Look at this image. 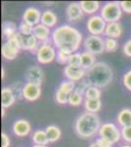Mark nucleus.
<instances>
[{
	"label": "nucleus",
	"mask_w": 131,
	"mask_h": 147,
	"mask_svg": "<svg viewBox=\"0 0 131 147\" xmlns=\"http://www.w3.org/2000/svg\"><path fill=\"white\" fill-rule=\"evenodd\" d=\"M32 32H33L32 26L28 25V23L24 22V21L20 23V25H19V32L21 34H25V35L32 34Z\"/></svg>",
	"instance_id": "c9c22d12"
},
{
	"label": "nucleus",
	"mask_w": 131,
	"mask_h": 147,
	"mask_svg": "<svg viewBox=\"0 0 131 147\" xmlns=\"http://www.w3.org/2000/svg\"><path fill=\"white\" fill-rule=\"evenodd\" d=\"M11 144V139L5 132L1 134V147H9Z\"/></svg>",
	"instance_id": "a19ab883"
},
{
	"label": "nucleus",
	"mask_w": 131,
	"mask_h": 147,
	"mask_svg": "<svg viewBox=\"0 0 131 147\" xmlns=\"http://www.w3.org/2000/svg\"><path fill=\"white\" fill-rule=\"evenodd\" d=\"M57 22H58V17H57V15L55 14V12H53L52 10H45L42 12L41 21H40V23H41L42 25L51 28H54L55 26L57 25Z\"/></svg>",
	"instance_id": "aec40b11"
},
{
	"label": "nucleus",
	"mask_w": 131,
	"mask_h": 147,
	"mask_svg": "<svg viewBox=\"0 0 131 147\" xmlns=\"http://www.w3.org/2000/svg\"><path fill=\"white\" fill-rule=\"evenodd\" d=\"M18 32H19V27H17V25L14 22H11V21H4V22L2 23V34H3L6 38H9V37L13 36V35L16 34Z\"/></svg>",
	"instance_id": "a878e982"
},
{
	"label": "nucleus",
	"mask_w": 131,
	"mask_h": 147,
	"mask_svg": "<svg viewBox=\"0 0 131 147\" xmlns=\"http://www.w3.org/2000/svg\"><path fill=\"white\" fill-rule=\"evenodd\" d=\"M12 131L18 137H26L32 131V125L26 119H18L12 125Z\"/></svg>",
	"instance_id": "ddd939ff"
},
{
	"label": "nucleus",
	"mask_w": 131,
	"mask_h": 147,
	"mask_svg": "<svg viewBox=\"0 0 131 147\" xmlns=\"http://www.w3.org/2000/svg\"><path fill=\"white\" fill-rule=\"evenodd\" d=\"M116 123L121 127L131 125V109L123 108L116 116Z\"/></svg>",
	"instance_id": "412c9836"
},
{
	"label": "nucleus",
	"mask_w": 131,
	"mask_h": 147,
	"mask_svg": "<svg viewBox=\"0 0 131 147\" xmlns=\"http://www.w3.org/2000/svg\"><path fill=\"white\" fill-rule=\"evenodd\" d=\"M41 15L42 13L40 12L39 9L35 8V7H28L23 13L22 21L28 23V25L32 26V27H34V26L40 24Z\"/></svg>",
	"instance_id": "4468645a"
},
{
	"label": "nucleus",
	"mask_w": 131,
	"mask_h": 147,
	"mask_svg": "<svg viewBox=\"0 0 131 147\" xmlns=\"http://www.w3.org/2000/svg\"><path fill=\"white\" fill-rule=\"evenodd\" d=\"M70 55L71 53L64 50H57V57H56V60L57 62L61 65H68L69 63V59H70Z\"/></svg>",
	"instance_id": "473e14b6"
},
{
	"label": "nucleus",
	"mask_w": 131,
	"mask_h": 147,
	"mask_svg": "<svg viewBox=\"0 0 131 147\" xmlns=\"http://www.w3.org/2000/svg\"><path fill=\"white\" fill-rule=\"evenodd\" d=\"M89 86H91V84H90L89 82L86 80V78H84V79L81 80L80 82H77V86H75V91H77V92H78V93L83 94V95H84L85 91H86V89Z\"/></svg>",
	"instance_id": "f704fd0d"
},
{
	"label": "nucleus",
	"mask_w": 131,
	"mask_h": 147,
	"mask_svg": "<svg viewBox=\"0 0 131 147\" xmlns=\"http://www.w3.org/2000/svg\"><path fill=\"white\" fill-rule=\"evenodd\" d=\"M4 77H5V69H4V67L1 68V79L3 80Z\"/></svg>",
	"instance_id": "c03bdc74"
},
{
	"label": "nucleus",
	"mask_w": 131,
	"mask_h": 147,
	"mask_svg": "<svg viewBox=\"0 0 131 147\" xmlns=\"http://www.w3.org/2000/svg\"><path fill=\"white\" fill-rule=\"evenodd\" d=\"M35 56H36L37 62L41 65H47V64L52 63L54 60H56L57 57L56 47L51 43H40Z\"/></svg>",
	"instance_id": "0eeeda50"
},
{
	"label": "nucleus",
	"mask_w": 131,
	"mask_h": 147,
	"mask_svg": "<svg viewBox=\"0 0 131 147\" xmlns=\"http://www.w3.org/2000/svg\"><path fill=\"white\" fill-rule=\"evenodd\" d=\"M83 106L86 112L97 114L102 108V100L97 99V100H89V99H84Z\"/></svg>",
	"instance_id": "bb28decb"
},
{
	"label": "nucleus",
	"mask_w": 131,
	"mask_h": 147,
	"mask_svg": "<svg viewBox=\"0 0 131 147\" xmlns=\"http://www.w3.org/2000/svg\"><path fill=\"white\" fill-rule=\"evenodd\" d=\"M122 84L128 91L131 92V70L127 71L122 77Z\"/></svg>",
	"instance_id": "58836bf2"
},
{
	"label": "nucleus",
	"mask_w": 131,
	"mask_h": 147,
	"mask_svg": "<svg viewBox=\"0 0 131 147\" xmlns=\"http://www.w3.org/2000/svg\"><path fill=\"white\" fill-rule=\"evenodd\" d=\"M96 62V56L88 51L81 52V67L84 70L88 71L95 65Z\"/></svg>",
	"instance_id": "393cba45"
},
{
	"label": "nucleus",
	"mask_w": 131,
	"mask_h": 147,
	"mask_svg": "<svg viewBox=\"0 0 131 147\" xmlns=\"http://www.w3.org/2000/svg\"><path fill=\"white\" fill-rule=\"evenodd\" d=\"M55 100H56V102L58 104L65 105V104H68V102H69V95H67L64 92L57 89L56 93H55Z\"/></svg>",
	"instance_id": "e433bc0d"
},
{
	"label": "nucleus",
	"mask_w": 131,
	"mask_h": 147,
	"mask_svg": "<svg viewBox=\"0 0 131 147\" xmlns=\"http://www.w3.org/2000/svg\"><path fill=\"white\" fill-rule=\"evenodd\" d=\"M120 147H131V145H129V144H124V145H121Z\"/></svg>",
	"instance_id": "09e8293b"
},
{
	"label": "nucleus",
	"mask_w": 131,
	"mask_h": 147,
	"mask_svg": "<svg viewBox=\"0 0 131 147\" xmlns=\"http://www.w3.org/2000/svg\"><path fill=\"white\" fill-rule=\"evenodd\" d=\"M88 147H100V146L96 143V142L94 141V142H92V143H90V145L88 146Z\"/></svg>",
	"instance_id": "a18cd8bd"
},
{
	"label": "nucleus",
	"mask_w": 131,
	"mask_h": 147,
	"mask_svg": "<svg viewBox=\"0 0 131 147\" xmlns=\"http://www.w3.org/2000/svg\"><path fill=\"white\" fill-rule=\"evenodd\" d=\"M85 78L93 86L104 88L112 82L114 73L109 64L100 61L87 71Z\"/></svg>",
	"instance_id": "7ed1b4c3"
},
{
	"label": "nucleus",
	"mask_w": 131,
	"mask_h": 147,
	"mask_svg": "<svg viewBox=\"0 0 131 147\" xmlns=\"http://www.w3.org/2000/svg\"><path fill=\"white\" fill-rule=\"evenodd\" d=\"M32 140L34 145H47L50 143L45 129L34 130L32 136Z\"/></svg>",
	"instance_id": "5701e85b"
},
{
	"label": "nucleus",
	"mask_w": 131,
	"mask_h": 147,
	"mask_svg": "<svg viewBox=\"0 0 131 147\" xmlns=\"http://www.w3.org/2000/svg\"><path fill=\"white\" fill-rule=\"evenodd\" d=\"M122 34V27L120 22L115 23H108L107 24L106 30H105L104 35L109 38H120Z\"/></svg>",
	"instance_id": "6ab92c4d"
},
{
	"label": "nucleus",
	"mask_w": 131,
	"mask_h": 147,
	"mask_svg": "<svg viewBox=\"0 0 131 147\" xmlns=\"http://www.w3.org/2000/svg\"><path fill=\"white\" fill-rule=\"evenodd\" d=\"M22 49L21 47V38L19 32L13 36L6 39V41L2 44L1 47V55L5 60L13 61L18 56L19 52Z\"/></svg>",
	"instance_id": "20e7f679"
},
{
	"label": "nucleus",
	"mask_w": 131,
	"mask_h": 147,
	"mask_svg": "<svg viewBox=\"0 0 131 147\" xmlns=\"http://www.w3.org/2000/svg\"><path fill=\"white\" fill-rule=\"evenodd\" d=\"M23 96L28 101H36L41 96V85L33 82H26L23 88Z\"/></svg>",
	"instance_id": "9b49d317"
},
{
	"label": "nucleus",
	"mask_w": 131,
	"mask_h": 147,
	"mask_svg": "<svg viewBox=\"0 0 131 147\" xmlns=\"http://www.w3.org/2000/svg\"><path fill=\"white\" fill-rule=\"evenodd\" d=\"M121 139H123L126 143H131V125L121 127Z\"/></svg>",
	"instance_id": "4c0bfd02"
},
{
	"label": "nucleus",
	"mask_w": 131,
	"mask_h": 147,
	"mask_svg": "<svg viewBox=\"0 0 131 147\" xmlns=\"http://www.w3.org/2000/svg\"><path fill=\"white\" fill-rule=\"evenodd\" d=\"M120 3L124 13L131 14V1H120Z\"/></svg>",
	"instance_id": "79ce46f5"
},
{
	"label": "nucleus",
	"mask_w": 131,
	"mask_h": 147,
	"mask_svg": "<svg viewBox=\"0 0 131 147\" xmlns=\"http://www.w3.org/2000/svg\"><path fill=\"white\" fill-rule=\"evenodd\" d=\"M5 110H6L5 108H2L1 107V117L2 118H4V116H5Z\"/></svg>",
	"instance_id": "49530a36"
},
{
	"label": "nucleus",
	"mask_w": 131,
	"mask_h": 147,
	"mask_svg": "<svg viewBox=\"0 0 131 147\" xmlns=\"http://www.w3.org/2000/svg\"><path fill=\"white\" fill-rule=\"evenodd\" d=\"M84 99L85 98L83 94L78 93L77 91H73V93H71L69 95L68 104L70 106H73V107H77V106H80L84 102Z\"/></svg>",
	"instance_id": "c756f323"
},
{
	"label": "nucleus",
	"mask_w": 131,
	"mask_h": 147,
	"mask_svg": "<svg viewBox=\"0 0 131 147\" xmlns=\"http://www.w3.org/2000/svg\"><path fill=\"white\" fill-rule=\"evenodd\" d=\"M99 136L104 138L112 144H116L121 139V130L114 123H104L99 130Z\"/></svg>",
	"instance_id": "423d86ee"
},
{
	"label": "nucleus",
	"mask_w": 131,
	"mask_h": 147,
	"mask_svg": "<svg viewBox=\"0 0 131 147\" xmlns=\"http://www.w3.org/2000/svg\"><path fill=\"white\" fill-rule=\"evenodd\" d=\"M107 27V23L100 15H93L88 18L86 22V28L90 35H99L104 34Z\"/></svg>",
	"instance_id": "1a4fd4ad"
},
{
	"label": "nucleus",
	"mask_w": 131,
	"mask_h": 147,
	"mask_svg": "<svg viewBox=\"0 0 131 147\" xmlns=\"http://www.w3.org/2000/svg\"><path fill=\"white\" fill-rule=\"evenodd\" d=\"M16 96L10 86H4L1 89V107L9 108L16 102Z\"/></svg>",
	"instance_id": "a211bd4d"
},
{
	"label": "nucleus",
	"mask_w": 131,
	"mask_h": 147,
	"mask_svg": "<svg viewBox=\"0 0 131 147\" xmlns=\"http://www.w3.org/2000/svg\"><path fill=\"white\" fill-rule=\"evenodd\" d=\"M122 9L120 3L118 1H109L101 7L100 16L106 21V23L118 22L122 16Z\"/></svg>",
	"instance_id": "39448f33"
},
{
	"label": "nucleus",
	"mask_w": 131,
	"mask_h": 147,
	"mask_svg": "<svg viewBox=\"0 0 131 147\" xmlns=\"http://www.w3.org/2000/svg\"><path fill=\"white\" fill-rule=\"evenodd\" d=\"M83 13L80 3L78 2H71L66 8V17L69 22H77L82 19Z\"/></svg>",
	"instance_id": "dca6fc26"
},
{
	"label": "nucleus",
	"mask_w": 131,
	"mask_h": 147,
	"mask_svg": "<svg viewBox=\"0 0 131 147\" xmlns=\"http://www.w3.org/2000/svg\"><path fill=\"white\" fill-rule=\"evenodd\" d=\"M83 46L85 51L96 55H100L105 51V39L99 35H88L83 40Z\"/></svg>",
	"instance_id": "6e6552de"
},
{
	"label": "nucleus",
	"mask_w": 131,
	"mask_h": 147,
	"mask_svg": "<svg viewBox=\"0 0 131 147\" xmlns=\"http://www.w3.org/2000/svg\"><path fill=\"white\" fill-rule=\"evenodd\" d=\"M51 40L58 50H64L71 54L77 52L83 43L81 32L68 24L55 28L52 32Z\"/></svg>",
	"instance_id": "f257e3e1"
},
{
	"label": "nucleus",
	"mask_w": 131,
	"mask_h": 147,
	"mask_svg": "<svg viewBox=\"0 0 131 147\" xmlns=\"http://www.w3.org/2000/svg\"><path fill=\"white\" fill-rule=\"evenodd\" d=\"M118 49V39L109 38V37L105 38V51L112 53V52H116Z\"/></svg>",
	"instance_id": "7c9ffc66"
},
{
	"label": "nucleus",
	"mask_w": 131,
	"mask_h": 147,
	"mask_svg": "<svg viewBox=\"0 0 131 147\" xmlns=\"http://www.w3.org/2000/svg\"><path fill=\"white\" fill-rule=\"evenodd\" d=\"M68 65L73 66V67H81V53L79 52L71 53L70 55Z\"/></svg>",
	"instance_id": "2f4dec72"
},
{
	"label": "nucleus",
	"mask_w": 131,
	"mask_h": 147,
	"mask_svg": "<svg viewBox=\"0 0 131 147\" xmlns=\"http://www.w3.org/2000/svg\"><path fill=\"white\" fill-rule=\"evenodd\" d=\"M25 79L27 82H33V84H42L44 80V72L41 67L37 65L30 66L27 69L25 74Z\"/></svg>",
	"instance_id": "f8f14e48"
},
{
	"label": "nucleus",
	"mask_w": 131,
	"mask_h": 147,
	"mask_svg": "<svg viewBox=\"0 0 131 147\" xmlns=\"http://www.w3.org/2000/svg\"><path fill=\"white\" fill-rule=\"evenodd\" d=\"M75 86H77V82H71V80H65L60 84L58 89L62 92H64L67 95H70L71 93H73L75 90Z\"/></svg>",
	"instance_id": "cd10ccee"
},
{
	"label": "nucleus",
	"mask_w": 131,
	"mask_h": 147,
	"mask_svg": "<svg viewBox=\"0 0 131 147\" xmlns=\"http://www.w3.org/2000/svg\"><path fill=\"white\" fill-rule=\"evenodd\" d=\"M32 147H48L47 145H33Z\"/></svg>",
	"instance_id": "de8ad7c7"
},
{
	"label": "nucleus",
	"mask_w": 131,
	"mask_h": 147,
	"mask_svg": "<svg viewBox=\"0 0 131 147\" xmlns=\"http://www.w3.org/2000/svg\"><path fill=\"white\" fill-rule=\"evenodd\" d=\"M95 142H96L100 147H113V144H112L111 142H109L108 140H106V139H104V138H101V137L97 138Z\"/></svg>",
	"instance_id": "37998d69"
},
{
	"label": "nucleus",
	"mask_w": 131,
	"mask_h": 147,
	"mask_svg": "<svg viewBox=\"0 0 131 147\" xmlns=\"http://www.w3.org/2000/svg\"><path fill=\"white\" fill-rule=\"evenodd\" d=\"M102 96V91L101 89L98 88L96 86H89L86 89L84 93V98L89 99V100H97V99H101Z\"/></svg>",
	"instance_id": "c85d7f7f"
},
{
	"label": "nucleus",
	"mask_w": 131,
	"mask_h": 147,
	"mask_svg": "<svg viewBox=\"0 0 131 147\" xmlns=\"http://www.w3.org/2000/svg\"><path fill=\"white\" fill-rule=\"evenodd\" d=\"M20 34V32H19ZM20 38H21V47L23 50L30 51V53L36 54V51L38 49L40 44L38 43V40L33 34H20Z\"/></svg>",
	"instance_id": "2eb2a0df"
},
{
	"label": "nucleus",
	"mask_w": 131,
	"mask_h": 147,
	"mask_svg": "<svg viewBox=\"0 0 131 147\" xmlns=\"http://www.w3.org/2000/svg\"><path fill=\"white\" fill-rule=\"evenodd\" d=\"M80 6L82 8V11L84 14L87 15H96V12H98L101 6V3L99 1H80Z\"/></svg>",
	"instance_id": "4be33fe9"
},
{
	"label": "nucleus",
	"mask_w": 131,
	"mask_h": 147,
	"mask_svg": "<svg viewBox=\"0 0 131 147\" xmlns=\"http://www.w3.org/2000/svg\"><path fill=\"white\" fill-rule=\"evenodd\" d=\"M24 85H25V84H23L21 82H14V84L10 86L11 89L14 92V94H15V96H16L17 99H20V100H21V99L24 98V96H23Z\"/></svg>",
	"instance_id": "72a5a7b5"
},
{
	"label": "nucleus",
	"mask_w": 131,
	"mask_h": 147,
	"mask_svg": "<svg viewBox=\"0 0 131 147\" xmlns=\"http://www.w3.org/2000/svg\"><path fill=\"white\" fill-rule=\"evenodd\" d=\"M101 125V120L97 114L85 111L75 120V131L80 138L89 139L99 134Z\"/></svg>",
	"instance_id": "f03ea898"
},
{
	"label": "nucleus",
	"mask_w": 131,
	"mask_h": 147,
	"mask_svg": "<svg viewBox=\"0 0 131 147\" xmlns=\"http://www.w3.org/2000/svg\"><path fill=\"white\" fill-rule=\"evenodd\" d=\"M45 130H46V134H47V136H48L50 143H54V142L58 141L59 139L61 138L62 130L60 129V127H57V125H47V127H45Z\"/></svg>",
	"instance_id": "b1692460"
},
{
	"label": "nucleus",
	"mask_w": 131,
	"mask_h": 147,
	"mask_svg": "<svg viewBox=\"0 0 131 147\" xmlns=\"http://www.w3.org/2000/svg\"><path fill=\"white\" fill-rule=\"evenodd\" d=\"M86 70H84L82 67H73V66L67 65L63 70L64 76L67 80L71 82H78L83 80L86 76Z\"/></svg>",
	"instance_id": "9d476101"
},
{
	"label": "nucleus",
	"mask_w": 131,
	"mask_h": 147,
	"mask_svg": "<svg viewBox=\"0 0 131 147\" xmlns=\"http://www.w3.org/2000/svg\"><path fill=\"white\" fill-rule=\"evenodd\" d=\"M32 34L36 37L39 42H41V44L50 43V42L52 41L51 40L52 32L50 30L49 28H47L46 26L42 25L41 23L33 27Z\"/></svg>",
	"instance_id": "f3484780"
},
{
	"label": "nucleus",
	"mask_w": 131,
	"mask_h": 147,
	"mask_svg": "<svg viewBox=\"0 0 131 147\" xmlns=\"http://www.w3.org/2000/svg\"><path fill=\"white\" fill-rule=\"evenodd\" d=\"M122 51H123V54H124L126 57H129V58H131V38L128 39L127 41L123 44Z\"/></svg>",
	"instance_id": "ea45409f"
}]
</instances>
